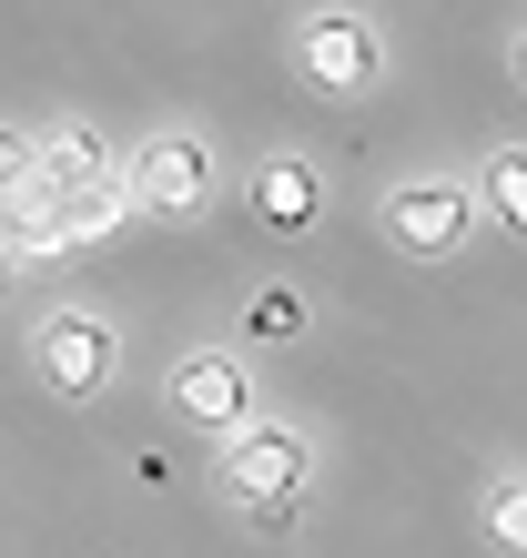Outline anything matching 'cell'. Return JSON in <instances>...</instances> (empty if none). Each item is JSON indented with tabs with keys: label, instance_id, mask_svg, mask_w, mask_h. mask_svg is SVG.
I'll list each match as a JSON object with an SVG mask.
<instances>
[{
	"label": "cell",
	"instance_id": "1",
	"mask_svg": "<svg viewBox=\"0 0 527 558\" xmlns=\"http://www.w3.org/2000/svg\"><path fill=\"white\" fill-rule=\"evenodd\" d=\"M294 61H305V82H315V92L355 102V92H376V72H385V41H376L355 11H315V21H305V41H294Z\"/></svg>",
	"mask_w": 527,
	"mask_h": 558
},
{
	"label": "cell",
	"instance_id": "2",
	"mask_svg": "<svg viewBox=\"0 0 527 558\" xmlns=\"http://www.w3.org/2000/svg\"><path fill=\"white\" fill-rule=\"evenodd\" d=\"M132 204H143V214H204L213 204V153L193 133L143 143V162H132Z\"/></svg>",
	"mask_w": 527,
	"mask_h": 558
},
{
	"label": "cell",
	"instance_id": "3",
	"mask_svg": "<svg viewBox=\"0 0 527 558\" xmlns=\"http://www.w3.org/2000/svg\"><path fill=\"white\" fill-rule=\"evenodd\" d=\"M223 468H234V487L254 498V518H274L294 487H305V468H315V447L294 437V426H244L234 447H223Z\"/></svg>",
	"mask_w": 527,
	"mask_h": 558
},
{
	"label": "cell",
	"instance_id": "4",
	"mask_svg": "<svg viewBox=\"0 0 527 558\" xmlns=\"http://www.w3.org/2000/svg\"><path fill=\"white\" fill-rule=\"evenodd\" d=\"M102 376H112V336H102V315H51L41 325V386L51 397H102Z\"/></svg>",
	"mask_w": 527,
	"mask_h": 558
},
{
	"label": "cell",
	"instance_id": "5",
	"mask_svg": "<svg viewBox=\"0 0 527 558\" xmlns=\"http://www.w3.org/2000/svg\"><path fill=\"white\" fill-rule=\"evenodd\" d=\"M385 234L406 254H456L467 244V193L456 183H395L385 193Z\"/></svg>",
	"mask_w": 527,
	"mask_h": 558
},
{
	"label": "cell",
	"instance_id": "6",
	"mask_svg": "<svg viewBox=\"0 0 527 558\" xmlns=\"http://www.w3.org/2000/svg\"><path fill=\"white\" fill-rule=\"evenodd\" d=\"M173 416H193L204 437H244V366L234 355H183L173 366Z\"/></svg>",
	"mask_w": 527,
	"mask_h": 558
},
{
	"label": "cell",
	"instance_id": "7",
	"mask_svg": "<svg viewBox=\"0 0 527 558\" xmlns=\"http://www.w3.org/2000/svg\"><path fill=\"white\" fill-rule=\"evenodd\" d=\"M30 153H41V173H30V183H41L51 204H72V193H102V183H122V173H112V153L91 143L82 122H61V133H41Z\"/></svg>",
	"mask_w": 527,
	"mask_h": 558
},
{
	"label": "cell",
	"instance_id": "8",
	"mask_svg": "<svg viewBox=\"0 0 527 558\" xmlns=\"http://www.w3.org/2000/svg\"><path fill=\"white\" fill-rule=\"evenodd\" d=\"M254 214H264V223H284V234H294V223H315V162L274 153V162L254 173Z\"/></svg>",
	"mask_w": 527,
	"mask_h": 558
},
{
	"label": "cell",
	"instance_id": "9",
	"mask_svg": "<svg viewBox=\"0 0 527 558\" xmlns=\"http://www.w3.org/2000/svg\"><path fill=\"white\" fill-rule=\"evenodd\" d=\"M122 214H132V183H102V193H72V204H51V254H72V244H102Z\"/></svg>",
	"mask_w": 527,
	"mask_h": 558
},
{
	"label": "cell",
	"instance_id": "10",
	"mask_svg": "<svg viewBox=\"0 0 527 558\" xmlns=\"http://www.w3.org/2000/svg\"><path fill=\"white\" fill-rule=\"evenodd\" d=\"M487 204H498V223L527 234V153H498V162H487Z\"/></svg>",
	"mask_w": 527,
	"mask_h": 558
},
{
	"label": "cell",
	"instance_id": "11",
	"mask_svg": "<svg viewBox=\"0 0 527 558\" xmlns=\"http://www.w3.org/2000/svg\"><path fill=\"white\" fill-rule=\"evenodd\" d=\"M487 538L527 558V477H507V487H487Z\"/></svg>",
	"mask_w": 527,
	"mask_h": 558
},
{
	"label": "cell",
	"instance_id": "12",
	"mask_svg": "<svg viewBox=\"0 0 527 558\" xmlns=\"http://www.w3.org/2000/svg\"><path fill=\"white\" fill-rule=\"evenodd\" d=\"M294 325H305V294H284V284H274V294H254V336H264V345H284Z\"/></svg>",
	"mask_w": 527,
	"mask_h": 558
},
{
	"label": "cell",
	"instance_id": "13",
	"mask_svg": "<svg viewBox=\"0 0 527 558\" xmlns=\"http://www.w3.org/2000/svg\"><path fill=\"white\" fill-rule=\"evenodd\" d=\"M517 92H527V41H517Z\"/></svg>",
	"mask_w": 527,
	"mask_h": 558
}]
</instances>
